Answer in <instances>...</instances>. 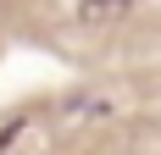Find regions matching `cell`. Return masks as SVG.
Segmentation results:
<instances>
[{
  "instance_id": "obj_1",
  "label": "cell",
  "mask_w": 161,
  "mask_h": 155,
  "mask_svg": "<svg viewBox=\"0 0 161 155\" xmlns=\"http://www.w3.org/2000/svg\"><path fill=\"white\" fill-rule=\"evenodd\" d=\"M133 11V0H78V28H117Z\"/></svg>"
}]
</instances>
